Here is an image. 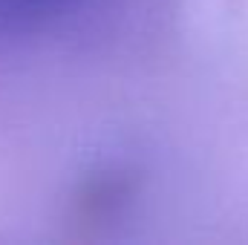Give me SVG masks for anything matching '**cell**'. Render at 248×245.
<instances>
[]
</instances>
